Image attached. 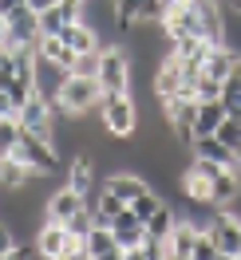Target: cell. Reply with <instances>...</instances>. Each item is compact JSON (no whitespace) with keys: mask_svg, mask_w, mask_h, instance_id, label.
Returning a JSON list of instances; mask_svg holds the SVG:
<instances>
[{"mask_svg":"<svg viewBox=\"0 0 241 260\" xmlns=\"http://www.w3.org/2000/svg\"><path fill=\"white\" fill-rule=\"evenodd\" d=\"M225 4H229V8H233V12H241V0H225Z\"/></svg>","mask_w":241,"mask_h":260,"instance_id":"e575fe53","label":"cell"},{"mask_svg":"<svg viewBox=\"0 0 241 260\" xmlns=\"http://www.w3.org/2000/svg\"><path fill=\"white\" fill-rule=\"evenodd\" d=\"M12 248H16V233L8 229V221H0V260L12 256Z\"/></svg>","mask_w":241,"mask_h":260,"instance_id":"4dcf8cb0","label":"cell"},{"mask_svg":"<svg viewBox=\"0 0 241 260\" xmlns=\"http://www.w3.org/2000/svg\"><path fill=\"white\" fill-rule=\"evenodd\" d=\"M162 111H166V118H170V126L178 130V138H186V142H190V138H194L198 99H194V95H170V99H162Z\"/></svg>","mask_w":241,"mask_h":260,"instance_id":"ba28073f","label":"cell"},{"mask_svg":"<svg viewBox=\"0 0 241 260\" xmlns=\"http://www.w3.org/2000/svg\"><path fill=\"white\" fill-rule=\"evenodd\" d=\"M91 225H95V213L83 205V209L75 213L71 221H67V233H75V237H87V229H91Z\"/></svg>","mask_w":241,"mask_h":260,"instance_id":"f546056e","label":"cell"},{"mask_svg":"<svg viewBox=\"0 0 241 260\" xmlns=\"http://www.w3.org/2000/svg\"><path fill=\"white\" fill-rule=\"evenodd\" d=\"M225 118H229V111H225L222 99H202L198 114H194V138L198 134H218V126H222Z\"/></svg>","mask_w":241,"mask_h":260,"instance_id":"e0dca14e","label":"cell"},{"mask_svg":"<svg viewBox=\"0 0 241 260\" xmlns=\"http://www.w3.org/2000/svg\"><path fill=\"white\" fill-rule=\"evenodd\" d=\"M83 244H87V260H123V248L115 241V229L103 225V221H95V225L87 229Z\"/></svg>","mask_w":241,"mask_h":260,"instance_id":"9c48e42d","label":"cell"},{"mask_svg":"<svg viewBox=\"0 0 241 260\" xmlns=\"http://www.w3.org/2000/svg\"><path fill=\"white\" fill-rule=\"evenodd\" d=\"M91 174H95V170H91V158H71V166H67V185H71V189H75V193H91V185H95V178H91Z\"/></svg>","mask_w":241,"mask_h":260,"instance_id":"7402d4cb","label":"cell"},{"mask_svg":"<svg viewBox=\"0 0 241 260\" xmlns=\"http://www.w3.org/2000/svg\"><path fill=\"white\" fill-rule=\"evenodd\" d=\"M28 8H36V12H44V8H51V4H60V0H24Z\"/></svg>","mask_w":241,"mask_h":260,"instance_id":"d6a6232c","label":"cell"},{"mask_svg":"<svg viewBox=\"0 0 241 260\" xmlns=\"http://www.w3.org/2000/svg\"><path fill=\"white\" fill-rule=\"evenodd\" d=\"M222 103H225V111H229V114H237V118H241V71H229V75H225Z\"/></svg>","mask_w":241,"mask_h":260,"instance_id":"d4e9b609","label":"cell"},{"mask_svg":"<svg viewBox=\"0 0 241 260\" xmlns=\"http://www.w3.org/2000/svg\"><path fill=\"white\" fill-rule=\"evenodd\" d=\"M60 36H64V44L75 51V55H87V51H99V48H103V44H99L95 24H87V20H71Z\"/></svg>","mask_w":241,"mask_h":260,"instance_id":"2e32d148","label":"cell"},{"mask_svg":"<svg viewBox=\"0 0 241 260\" xmlns=\"http://www.w3.org/2000/svg\"><path fill=\"white\" fill-rule=\"evenodd\" d=\"M237 71H241V51H237Z\"/></svg>","mask_w":241,"mask_h":260,"instance_id":"d590c367","label":"cell"},{"mask_svg":"<svg viewBox=\"0 0 241 260\" xmlns=\"http://www.w3.org/2000/svg\"><path fill=\"white\" fill-rule=\"evenodd\" d=\"M40 16V36H60L71 24L67 20V12H64V4H51V8H44V12H36Z\"/></svg>","mask_w":241,"mask_h":260,"instance_id":"cb8c5ba5","label":"cell"},{"mask_svg":"<svg viewBox=\"0 0 241 260\" xmlns=\"http://www.w3.org/2000/svg\"><path fill=\"white\" fill-rule=\"evenodd\" d=\"M174 209H166V205H158V209L146 217V237H158V241H166L170 237V229H174Z\"/></svg>","mask_w":241,"mask_h":260,"instance_id":"603a6c76","label":"cell"},{"mask_svg":"<svg viewBox=\"0 0 241 260\" xmlns=\"http://www.w3.org/2000/svg\"><path fill=\"white\" fill-rule=\"evenodd\" d=\"M209 225H190V221H174V229H170V260H190L194 256V241H198V233Z\"/></svg>","mask_w":241,"mask_h":260,"instance_id":"ac0fdd59","label":"cell"},{"mask_svg":"<svg viewBox=\"0 0 241 260\" xmlns=\"http://www.w3.org/2000/svg\"><path fill=\"white\" fill-rule=\"evenodd\" d=\"M241 197V170H218L213 181H209V205L213 209H225Z\"/></svg>","mask_w":241,"mask_h":260,"instance_id":"5bb4252c","label":"cell"},{"mask_svg":"<svg viewBox=\"0 0 241 260\" xmlns=\"http://www.w3.org/2000/svg\"><path fill=\"white\" fill-rule=\"evenodd\" d=\"M123 205H127V201H123V197H115L111 189H107V185H103V193H99V201H95V221H103V225H111L115 221V213L123 209Z\"/></svg>","mask_w":241,"mask_h":260,"instance_id":"484cf974","label":"cell"},{"mask_svg":"<svg viewBox=\"0 0 241 260\" xmlns=\"http://www.w3.org/2000/svg\"><path fill=\"white\" fill-rule=\"evenodd\" d=\"M4 16H8V44H36L40 40V16H36V8L16 4Z\"/></svg>","mask_w":241,"mask_h":260,"instance_id":"30bf717a","label":"cell"},{"mask_svg":"<svg viewBox=\"0 0 241 260\" xmlns=\"http://www.w3.org/2000/svg\"><path fill=\"white\" fill-rule=\"evenodd\" d=\"M209 237L218 244V256L241 260V217H233V213H225V209H213V217H209Z\"/></svg>","mask_w":241,"mask_h":260,"instance_id":"5b68a950","label":"cell"},{"mask_svg":"<svg viewBox=\"0 0 241 260\" xmlns=\"http://www.w3.org/2000/svg\"><path fill=\"white\" fill-rule=\"evenodd\" d=\"M16 118H20V126L24 130H32V134H40V138H56V118H51V103L40 91H32V95L20 103V111H16Z\"/></svg>","mask_w":241,"mask_h":260,"instance_id":"8992f818","label":"cell"},{"mask_svg":"<svg viewBox=\"0 0 241 260\" xmlns=\"http://www.w3.org/2000/svg\"><path fill=\"white\" fill-rule=\"evenodd\" d=\"M99 103H103V87L95 75H71L67 71V79L56 91V111L64 118H83V114L99 111Z\"/></svg>","mask_w":241,"mask_h":260,"instance_id":"6da1fadb","label":"cell"},{"mask_svg":"<svg viewBox=\"0 0 241 260\" xmlns=\"http://www.w3.org/2000/svg\"><path fill=\"white\" fill-rule=\"evenodd\" d=\"M20 138V118L16 114H0V154H12Z\"/></svg>","mask_w":241,"mask_h":260,"instance_id":"4316f807","label":"cell"},{"mask_svg":"<svg viewBox=\"0 0 241 260\" xmlns=\"http://www.w3.org/2000/svg\"><path fill=\"white\" fill-rule=\"evenodd\" d=\"M194 260H218V244L209 237V229L198 233V241H194Z\"/></svg>","mask_w":241,"mask_h":260,"instance_id":"f1b7e54d","label":"cell"},{"mask_svg":"<svg viewBox=\"0 0 241 260\" xmlns=\"http://www.w3.org/2000/svg\"><path fill=\"white\" fill-rule=\"evenodd\" d=\"M127 205H130V213H135V217H139V221L146 225V217H150V213L162 205V197L154 193V189H143V193L135 197V201H127Z\"/></svg>","mask_w":241,"mask_h":260,"instance_id":"83f0119b","label":"cell"},{"mask_svg":"<svg viewBox=\"0 0 241 260\" xmlns=\"http://www.w3.org/2000/svg\"><path fill=\"white\" fill-rule=\"evenodd\" d=\"M99 114H103V130H107L111 138H130V134L139 130V114H135L130 95H103Z\"/></svg>","mask_w":241,"mask_h":260,"instance_id":"277c9868","label":"cell"},{"mask_svg":"<svg viewBox=\"0 0 241 260\" xmlns=\"http://www.w3.org/2000/svg\"><path fill=\"white\" fill-rule=\"evenodd\" d=\"M190 146H194V158H206V162H218L225 170H237L233 146H225L218 134H198V138H190Z\"/></svg>","mask_w":241,"mask_h":260,"instance_id":"4fadbf2b","label":"cell"},{"mask_svg":"<svg viewBox=\"0 0 241 260\" xmlns=\"http://www.w3.org/2000/svg\"><path fill=\"white\" fill-rule=\"evenodd\" d=\"M16 4H24V0H0V12H12Z\"/></svg>","mask_w":241,"mask_h":260,"instance_id":"836d02e7","label":"cell"},{"mask_svg":"<svg viewBox=\"0 0 241 260\" xmlns=\"http://www.w3.org/2000/svg\"><path fill=\"white\" fill-rule=\"evenodd\" d=\"M111 229H115V241H119V248L127 252V248H139V244L146 241V225L130 213V205H123V209L115 213V221H111Z\"/></svg>","mask_w":241,"mask_h":260,"instance_id":"7c38bea8","label":"cell"},{"mask_svg":"<svg viewBox=\"0 0 241 260\" xmlns=\"http://www.w3.org/2000/svg\"><path fill=\"white\" fill-rule=\"evenodd\" d=\"M95 79L103 87V95H127L130 91V59L123 48H99V67H95Z\"/></svg>","mask_w":241,"mask_h":260,"instance_id":"7a4b0ae2","label":"cell"},{"mask_svg":"<svg viewBox=\"0 0 241 260\" xmlns=\"http://www.w3.org/2000/svg\"><path fill=\"white\" fill-rule=\"evenodd\" d=\"M107 189H111L115 197H123V201H135V197L146 189V181L135 174V170H119V174H111L107 178Z\"/></svg>","mask_w":241,"mask_h":260,"instance_id":"ffe728a7","label":"cell"},{"mask_svg":"<svg viewBox=\"0 0 241 260\" xmlns=\"http://www.w3.org/2000/svg\"><path fill=\"white\" fill-rule=\"evenodd\" d=\"M67 225L64 221H44V225L36 229V248H40V256L48 260H64V244H67Z\"/></svg>","mask_w":241,"mask_h":260,"instance_id":"9a60e30c","label":"cell"},{"mask_svg":"<svg viewBox=\"0 0 241 260\" xmlns=\"http://www.w3.org/2000/svg\"><path fill=\"white\" fill-rule=\"evenodd\" d=\"M162 16V0H115V28L127 36L135 24Z\"/></svg>","mask_w":241,"mask_h":260,"instance_id":"52a82bcc","label":"cell"},{"mask_svg":"<svg viewBox=\"0 0 241 260\" xmlns=\"http://www.w3.org/2000/svg\"><path fill=\"white\" fill-rule=\"evenodd\" d=\"M83 205H87V197L75 193L71 185H64V189L48 193V201H44V217H48V221H64V225H67V221H71Z\"/></svg>","mask_w":241,"mask_h":260,"instance_id":"8fae6325","label":"cell"},{"mask_svg":"<svg viewBox=\"0 0 241 260\" xmlns=\"http://www.w3.org/2000/svg\"><path fill=\"white\" fill-rule=\"evenodd\" d=\"M209 174H202V170H198V166H190V170H186V174H182V193L190 197L194 205H209Z\"/></svg>","mask_w":241,"mask_h":260,"instance_id":"44dd1931","label":"cell"},{"mask_svg":"<svg viewBox=\"0 0 241 260\" xmlns=\"http://www.w3.org/2000/svg\"><path fill=\"white\" fill-rule=\"evenodd\" d=\"M0 114H16V103H12L8 91H0Z\"/></svg>","mask_w":241,"mask_h":260,"instance_id":"1f68e13d","label":"cell"},{"mask_svg":"<svg viewBox=\"0 0 241 260\" xmlns=\"http://www.w3.org/2000/svg\"><path fill=\"white\" fill-rule=\"evenodd\" d=\"M28 178H32V170L20 162V158H12V154H0V189H4V193L20 189Z\"/></svg>","mask_w":241,"mask_h":260,"instance_id":"d6986e66","label":"cell"},{"mask_svg":"<svg viewBox=\"0 0 241 260\" xmlns=\"http://www.w3.org/2000/svg\"><path fill=\"white\" fill-rule=\"evenodd\" d=\"M12 158H20L28 170L51 174V170L60 166V150H56V142H48V138H40V134H32V130L20 126V138H16V146H12Z\"/></svg>","mask_w":241,"mask_h":260,"instance_id":"3957f363","label":"cell"}]
</instances>
